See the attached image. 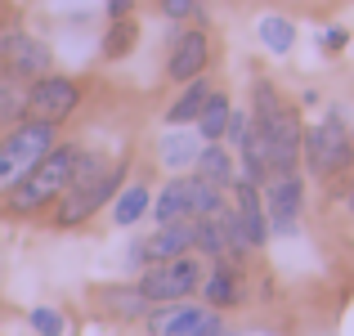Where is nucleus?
Here are the masks:
<instances>
[{
  "mask_svg": "<svg viewBox=\"0 0 354 336\" xmlns=\"http://www.w3.org/2000/svg\"><path fill=\"white\" fill-rule=\"evenodd\" d=\"M256 130L260 139H265V153H269V171L274 175H292L296 162H301V121H296V112L278 99V90L269 86V81H260L256 86Z\"/></svg>",
  "mask_w": 354,
  "mask_h": 336,
  "instance_id": "nucleus-1",
  "label": "nucleus"
},
{
  "mask_svg": "<svg viewBox=\"0 0 354 336\" xmlns=\"http://www.w3.org/2000/svg\"><path fill=\"white\" fill-rule=\"evenodd\" d=\"M117 184H121V166H99V157L81 153L77 166H72L68 189L59 193L63 202H59V216H54V220H59V224H81L86 216H95V211L113 198Z\"/></svg>",
  "mask_w": 354,
  "mask_h": 336,
  "instance_id": "nucleus-2",
  "label": "nucleus"
},
{
  "mask_svg": "<svg viewBox=\"0 0 354 336\" xmlns=\"http://www.w3.org/2000/svg\"><path fill=\"white\" fill-rule=\"evenodd\" d=\"M77 157H81V148H72V144L59 148V144H54L50 153H45L41 162H36L32 171L9 189V207H14V211H36V207H45V202H54L63 189H68Z\"/></svg>",
  "mask_w": 354,
  "mask_h": 336,
  "instance_id": "nucleus-3",
  "label": "nucleus"
},
{
  "mask_svg": "<svg viewBox=\"0 0 354 336\" xmlns=\"http://www.w3.org/2000/svg\"><path fill=\"white\" fill-rule=\"evenodd\" d=\"M54 148V126L50 121H23L0 139V193H9L45 153Z\"/></svg>",
  "mask_w": 354,
  "mask_h": 336,
  "instance_id": "nucleus-4",
  "label": "nucleus"
},
{
  "mask_svg": "<svg viewBox=\"0 0 354 336\" xmlns=\"http://www.w3.org/2000/svg\"><path fill=\"white\" fill-rule=\"evenodd\" d=\"M301 157L314 175H341L354 162V148H350V130L341 121V112H328L323 126L305 130L301 135Z\"/></svg>",
  "mask_w": 354,
  "mask_h": 336,
  "instance_id": "nucleus-5",
  "label": "nucleus"
},
{
  "mask_svg": "<svg viewBox=\"0 0 354 336\" xmlns=\"http://www.w3.org/2000/svg\"><path fill=\"white\" fill-rule=\"evenodd\" d=\"M225 189H216V184H207L198 175V180H171L166 184V193L157 198L153 216L162 224L171 220H198V216H211L216 207H225V198H220Z\"/></svg>",
  "mask_w": 354,
  "mask_h": 336,
  "instance_id": "nucleus-6",
  "label": "nucleus"
},
{
  "mask_svg": "<svg viewBox=\"0 0 354 336\" xmlns=\"http://www.w3.org/2000/svg\"><path fill=\"white\" fill-rule=\"evenodd\" d=\"M202 287V265L193 256H175V260H162V265H153L144 278H139V296L144 301H184V296H193Z\"/></svg>",
  "mask_w": 354,
  "mask_h": 336,
  "instance_id": "nucleus-7",
  "label": "nucleus"
},
{
  "mask_svg": "<svg viewBox=\"0 0 354 336\" xmlns=\"http://www.w3.org/2000/svg\"><path fill=\"white\" fill-rule=\"evenodd\" d=\"M225 139L238 148V157H242V180H247V184H256V189H260V184L274 180V171H269V153H265V139H260V130H256V121H251V117L229 112Z\"/></svg>",
  "mask_w": 354,
  "mask_h": 336,
  "instance_id": "nucleus-8",
  "label": "nucleus"
},
{
  "mask_svg": "<svg viewBox=\"0 0 354 336\" xmlns=\"http://www.w3.org/2000/svg\"><path fill=\"white\" fill-rule=\"evenodd\" d=\"M81 104V90H77V81H68V77H36L32 86H27V112H32V121H63V117H72Z\"/></svg>",
  "mask_w": 354,
  "mask_h": 336,
  "instance_id": "nucleus-9",
  "label": "nucleus"
},
{
  "mask_svg": "<svg viewBox=\"0 0 354 336\" xmlns=\"http://www.w3.org/2000/svg\"><path fill=\"white\" fill-rule=\"evenodd\" d=\"M153 336H225L220 332V319L198 305H180L166 301L162 310L153 314Z\"/></svg>",
  "mask_w": 354,
  "mask_h": 336,
  "instance_id": "nucleus-10",
  "label": "nucleus"
},
{
  "mask_svg": "<svg viewBox=\"0 0 354 336\" xmlns=\"http://www.w3.org/2000/svg\"><path fill=\"white\" fill-rule=\"evenodd\" d=\"M189 247H198V220H171V224H162L153 238L139 242L135 260H144V265H162V260L184 256Z\"/></svg>",
  "mask_w": 354,
  "mask_h": 336,
  "instance_id": "nucleus-11",
  "label": "nucleus"
},
{
  "mask_svg": "<svg viewBox=\"0 0 354 336\" xmlns=\"http://www.w3.org/2000/svg\"><path fill=\"white\" fill-rule=\"evenodd\" d=\"M265 220L274 233H292L296 220H301V180L292 175H274V180L265 184Z\"/></svg>",
  "mask_w": 354,
  "mask_h": 336,
  "instance_id": "nucleus-12",
  "label": "nucleus"
},
{
  "mask_svg": "<svg viewBox=\"0 0 354 336\" xmlns=\"http://www.w3.org/2000/svg\"><path fill=\"white\" fill-rule=\"evenodd\" d=\"M0 63L9 68V77L27 81V77H41L50 68V50L27 32H0Z\"/></svg>",
  "mask_w": 354,
  "mask_h": 336,
  "instance_id": "nucleus-13",
  "label": "nucleus"
},
{
  "mask_svg": "<svg viewBox=\"0 0 354 336\" xmlns=\"http://www.w3.org/2000/svg\"><path fill=\"white\" fill-rule=\"evenodd\" d=\"M234 224H238V233H242V247H265V238H269V220H265V202H260V193H256V184H247V180H238L234 184Z\"/></svg>",
  "mask_w": 354,
  "mask_h": 336,
  "instance_id": "nucleus-14",
  "label": "nucleus"
},
{
  "mask_svg": "<svg viewBox=\"0 0 354 336\" xmlns=\"http://www.w3.org/2000/svg\"><path fill=\"white\" fill-rule=\"evenodd\" d=\"M171 81H193L207 72V36L202 32H180L171 45V63H166Z\"/></svg>",
  "mask_w": 354,
  "mask_h": 336,
  "instance_id": "nucleus-15",
  "label": "nucleus"
},
{
  "mask_svg": "<svg viewBox=\"0 0 354 336\" xmlns=\"http://www.w3.org/2000/svg\"><path fill=\"white\" fill-rule=\"evenodd\" d=\"M202 283H207V305H216V310H229V305L242 301V274L229 260H216V269Z\"/></svg>",
  "mask_w": 354,
  "mask_h": 336,
  "instance_id": "nucleus-16",
  "label": "nucleus"
},
{
  "mask_svg": "<svg viewBox=\"0 0 354 336\" xmlns=\"http://www.w3.org/2000/svg\"><path fill=\"white\" fill-rule=\"evenodd\" d=\"M198 175H202L207 184H216V189H234V184H238L234 157H229L220 144H207V148L198 153Z\"/></svg>",
  "mask_w": 354,
  "mask_h": 336,
  "instance_id": "nucleus-17",
  "label": "nucleus"
},
{
  "mask_svg": "<svg viewBox=\"0 0 354 336\" xmlns=\"http://www.w3.org/2000/svg\"><path fill=\"white\" fill-rule=\"evenodd\" d=\"M229 99L225 95H207V104H202L198 112V135L207 139V144H220L225 139V126H229Z\"/></svg>",
  "mask_w": 354,
  "mask_h": 336,
  "instance_id": "nucleus-18",
  "label": "nucleus"
},
{
  "mask_svg": "<svg viewBox=\"0 0 354 336\" xmlns=\"http://www.w3.org/2000/svg\"><path fill=\"white\" fill-rule=\"evenodd\" d=\"M207 81H198L193 77L189 81V90H184L180 99H175L171 104V112H166V121H171V126H184V121H198V112H202V104H207Z\"/></svg>",
  "mask_w": 354,
  "mask_h": 336,
  "instance_id": "nucleus-19",
  "label": "nucleus"
},
{
  "mask_svg": "<svg viewBox=\"0 0 354 336\" xmlns=\"http://www.w3.org/2000/svg\"><path fill=\"white\" fill-rule=\"evenodd\" d=\"M148 202H153V198H148V189H144V184H130V189H121V193H117L113 220H117V224H135V220L148 211Z\"/></svg>",
  "mask_w": 354,
  "mask_h": 336,
  "instance_id": "nucleus-20",
  "label": "nucleus"
},
{
  "mask_svg": "<svg viewBox=\"0 0 354 336\" xmlns=\"http://www.w3.org/2000/svg\"><path fill=\"white\" fill-rule=\"evenodd\" d=\"M260 41H265V50H274V54H287L292 50V41H296V27L287 23V18H260Z\"/></svg>",
  "mask_w": 354,
  "mask_h": 336,
  "instance_id": "nucleus-21",
  "label": "nucleus"
},
{
  "mask_svg": "<svg viewBox=\"0 0 354 336\" xmlns=\"http://www.w3.org/2000/svg\"><path fill=\"white\" fill-rule=\"evenodd\" d=\"M198 153H202V148L193 144V135H171V139L162 144L166 166H189V162H198Z\"/></svg>",
  "mask_w": 354,
  "mask_h": 336,
  "instance_id": "nucleus-22",
  "label": "nucleus"
},
{
  "mask_svg": "<svg viewBox=\"0 0 354 336\" xmlns=\"http://www.w3.org/2000/svg\"><path fill=\"white\" fill-rule=\"evenodd\" d=\"M130 45H135V23H130V18H117V23H113V32H108L104 54H108V59H121V54H126Z\"/></svg>",
  "mask_w": 354,
  "mask_h": 336,
  "instance_id": "nucleus-23",
  "label": "nucleus"
},
{
  "mask_svg": "<svg viewBox=\"0 0 354 336\" xmlns=\"http://www.w3.org/2000/svg\"><path fill=\"white\" fill-rule=\"evenodd\" d=\"M27 319H32V328L41 332V336H63V328H68V323H63V314L59 310H45V305H41V310H32Z\"/></svg>",
  "mask_w": 354,
  "mask_h": 336,
  "instance_id": "nucleus-24",
  "label": "nucleus"
},
{
  "mask_svg": "<svg viewBox=\"0 0 354 336\" xmlns=\"http://www.w3.org/2000/svg\"><path fill=\"white\" fill-rule=\"evenodd\" d=\"M162 14L166 18H193L198 14V0H162Z\"/></svg>",
  "mask_w": 354,
  "mask_h": 336,
  "instance_id": "nucleus-25",
  "label": "nucleus"
},
{
  "mask_svg": "<svg viewBox=\"0 0 354 336\" xmlns=\"http://www.w3.org/2000/svg\"><path fill=\"white\" fill-rule=\"evenodd\" d=\"M130 5H135V0H108V9H113V18H126V14H130Z\"/></svg>",
  "mask_w": 354,
  "mask_h": 336,
  "instance_id": "nucleus-26",
  "label": "nucleus"
},
{
  "mask_svg": "<svg viewBox=\"0 0 354 336\" xmlns=\"http://www.w3.org/2000/svg\"><path fill=\"white\" fill-rule=\"evenodd\" d=\"M328 45H332V50H341V45H346V32H341V27H337V32H328Z\"/></svg>",
  "mask_w": 354,
  "mask_h": 336,
  "instance_id": "nucleus-27",
  "label": "nucleus"
},
{
  "mask_svg": "<svg viewBox=\"0 0 354 336\" xmlns=\"http://www.w3.org/2000/svg\"><path fill=\"white\" fill-rule=\"evenodd\" d=\"M350 148H354V135H350Z\"/></svg>",
  "mask_w": 354,
  "mask_h": 336,
  "instance_id": "nucleus-28",
  "label": "nucleus"
}]
</instances>
